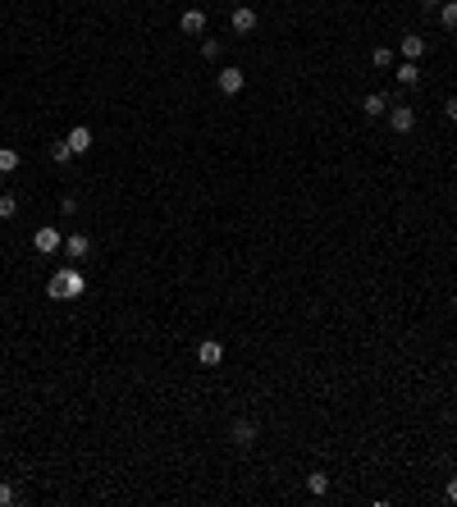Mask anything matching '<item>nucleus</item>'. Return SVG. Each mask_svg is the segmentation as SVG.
Instances as JSON below:
<instances>
[{"label":"nucleus","instance_id":"f257e3e1","mask_svg":"<svg viewBox=\"0 0 457 507\" xmlns=\"http://www.w3.org/2000/svg\"><path fill=\"white\" fill-rule=\"evenodd\" d=\"M83 292H87L83 270H78V266H64V270H55V275H51L46 297H51V302H73V297H83Z\"/></svg>","mask_w":457,"mask_h":507},{"label":"nucleus","instance_id":"f03ea898","mask_svg":"<svg viewBox=\"0 0 457 507\" xmlns=\"http://www.w3.org/2000/svg\"><path fill=\"white\" fill-rule=\"evenodd\" d=\"M261 439V425L251 421V416H238V421H229V443L233 448H251Z\"/></svg>","mask_w":457,"mask_h":507},{"label":"nucleus","instance_id":"a211bd4d","mask_svg":"<svg viewBox=\"0 0 457 507\" xmlns=\"http://www.w3.org/2000/svg\"><path fill=\"white\" fill-rule=\"evenodd\" d=\"M18 215V197L14 192H0V220H14Z\"/></svg>","mask_w":457,"mask_h":507},{"label":"nucleus","instance_id":"1a4fd4ad","mask_svg":"<svg viewBox=\"0 0 457 507\" xmlns=\"http://www.w3.org/2000/svg\"><path fill=\"white\" fill-rule=\"evenodd\" d=\"M73 146V155H87L92 151V129H87V124H78V129H69V138H64Z\"/></svg>","mask_w":457,"mask_h":507},{"label":"nucleus","instance_id":"5701e85b","mask_svg":"<svg viewBox=\"0 0 457 507\" xmlns=\"http://www.w3.org/2000/svg\"><path fill=\"white\" fill-rule=\"evenodd\" d=\"M416 5H421V9H439L444 0H416Z\"/></svg>","mask_w":457,"mask_h":507},{"label":"nucleus","instance_id":"ddd939ff","mask_svg":"<svg viewBox=\"0 0 457 507\" xmlns=\"http://www.w3.org/2000/svg\"><path fill=\"white\" fill-rule=\"evenodd\" d=\"M393 78H398V87H416V83H421V69H416V60H407V64H398V69H393Z\"/></svg>","mask_w":457,"mask_h":507},{"label":"nucleus","instance_id":"423d86ee","mask_svg":"<svg viewBox=\"0 0 457 507\" xmlns=\"http://www.w3.org/2000/svg\"><path fill=\"white\" fill-rule=\"evenodd\" d=\"M215 87H220V92H225V96H238L242 87H247V73H242V69H233V64H229V69H220Z\"/></svg>","mask_w":457,"mask_h":507},{"label":"nucleus","instance_id":"2eb2a0df","mask_svg":"<svg viewBox=\"0 0 457 507\" xmlns=\"http://www.w3.org/2000/svg\"><path fill=\"white\" fill-rule=\"evenodd\" d=\"M439 23L449 28V32H457V0H444L439 5Z\"/></svg>","mask_w":457,"mask_h":507},{"label":"nucleus","instance_id":"aec40b11","mask_svg":"<svg viewBox=\"0 0 457 507\" xmlns=\"http://www.w3.org/2000/svg\"><path fill=\"white\" fill-rule=\"evenodd\" d=\"M220 51H225V46H220L215 37H206V42H201V55H206V60H220Z\"/></svg>","mask_w":457,"mask_h":507},{"label":"nucleus","instance_id":"dca6fc26","mask_svg":"<svg viewBox=\"0 0 457 507\" xmlns=\"http://www.w3.org/2000/svg\"><path fill=\"white\" fill-rule=\"evenodd\" d=\"M307 489L316 494V499H320V494H329V475H325V471H311V475H307Z\"/></svg>","mask_w":457,"mask_h":507},{"label":"nucleus","instance_id":"b1692460","mask_svg":"<svg viewBox=\"0 0 457 507\" xmlns=\"http://www.w3.org/2000/svg\"><path fill=\"white\" fill-rule=\"evenodd\" d=\"M449 503H457V475L449 480Z\"/></svg>","mask_w":457,"mask_h":507},{"label":"nucleus","instance_id":"39448f33","mask_svg":"<svg viewBox=\"0 0 457 507\" xmlns=\"http://www.w3.org/2000/svg\"><path fill=\"white\" fill-rule=\"evenodd\" d=\"M256 23H261V18H256V9H251V5H238V9H233V14H229V28H233V32H238V37L256 32Z\"/></svg>","mask_w":457,"mask_h":507},{"label":"nucleus","instance_id":"6ab92c4d","mask_svg":"<svg viewBox=\"0 0 457 507\" xmlns=\"http://www.w3.org/2000/svg\"><path fill=\"white\" fill-rule=\"evenodd\" d=\"M371 60H375V69H393V51H388V46H375Z\"/></svg>","mask_w":457,"mask_h":507},{"label":"nucleus","instance_id":"6e6552de","mask_svg":"<svg viewBox=\"0 0 457 507\" xmlns=\"http://www.w3.org/2000/svg\"><path fill=\"white\" fill-rule=\"evenodd\" d=\"M64 251H69V261L78 266V261H87V251H92V238H87V233H69V238H64Z\"/></svg>","mask_w":457,"mask_h":507},{"label":"nucleus","instance_id":"0eeeda50","mask_svg":"<svg viewBox=\"0 0 457 507\" xmlns=\"http://www.w3.org/2000/svg\"><path fill=\"white\" fill-rule=\"evenodd\" d=\"M179 28H183L188 37H201V32H206V9H197V5L183 9V14H179Z\"/></svg>","mask_w":457,"mask_h":507},{"label":"nucleus","instance_id":"4be33fe9","mask_svg":"<svg viewBox=\"0 0 457 507\" xmlns=\"http://www.w3.org/2000/svg\"><path fill=\"white\" fill-rule=\"evenodd\" d=\"M444 114H449V119L457 124V96H453V101H449V105H444Z\"/></svg>","mask_w":457,"mask_h":507},{"label":"nucleus","instance_id":"7ed1b4c3","mask_svg":"<svg viewBox=\"0 0 457 507\" xmlns=\"http://www.w3.org/2000/svg\"><path fill=\"white\" fill-rule=\"evenodd\" d=\"M32 247L42 251V256H55V251L64 247V233H60V229H51V224H42V229L32 233Z\"/></svg>","mask_w":457,"mask_h":507},{"label":"nucleus","instance_id":"20e7f679","mask_svg":"<svg viewBox=\"0 0 457 507\" xmlns=\"http://www.w3.org/2000/svg\"><path fill=\"white\" fill-rule=\"evenodd\" d=\"M388 129H393V133H412L416 129V110H412V105H403V101H393V105H388Z\"/></svg>","mask_w":457,"mask_h":507},{"label":"nucleus","instance_id":"9d476101","mask_svg":"<svg viewBox=\"0 0 457 507\" xmlns=\"http://www.w3.org/2000/svg\"><path fill=\"white\" fill-rule=\"evenodd\" d=\"M398 51H403V60H421V55H425V37L407 32L403 42H398Z\"/></svg>","mask_w":457,"mask_h":507},{"label":"nucleus","instance_id":"9b49d317","mask_svg":"<svg viewBox=\"0 0 457 507\" xmlns=\"http://www.w3.org/2000/svg\"><path fill=\"white\" fill-rule=\"evenodd\" d=\"M197 362H201V366H220V362H225V347H220L215 338H206V343L197 347Z\"/></svg>","mask_w":457,"mask_h":507},{"label":"nucleus","instance_id":"412c9836","mask_svg":"<svg viewBox=\"0 0 457 507\" xmlns=\"http://www.w3.org/2000/svg\"><path fill=\"white\" fill-rule=\"evenodd\" d=\"M9 503H18V489H14V484H5V480H0V507H9Z\"/></svg>","mask_w":457,"mask_h":507},{"label":"nucleus","instance_id":"f8f14e48","mask_svg":"<svg viewBox=\"0 0 457 507\" xmlns=\"http://www.w3.org/2000/svg\"><path fill=\"white\" fill-rule=\"evenodd\" d=\"M388 105H393V96H384V92H371V96L362 101V110H366V114L375 119V114H388Z\"/></svg>","mask_w":457,"mask_h":507},{"label":"nucleus","instance_id":"4468645a","mask_svg":"<svg viewBox=\"0 0 457 507\" xmlns=\"http://www.w3.org/2000/svg\"><path fill=\"white\" fill-rule=\"evenodd\" d=\"M18 165H23V155H18L14 146H0V174H14Z\"/></svg>","mask_w":457,"mask_h":507},{"label":"nucleus","instance_id":"f3484780","mask_svg":"<svg viewBox=\"0 0 457 507\" xmlns=\"http://www.w3.org/2000/svg\"><path fill=\"white\" fill-rule=\"evenodd\" d=\"M51 160H55V165H69V160H73V146L64 142V138H60V142H51Z\"/></svg>","mask_w":457,"mask_h":507}]
</instances>
